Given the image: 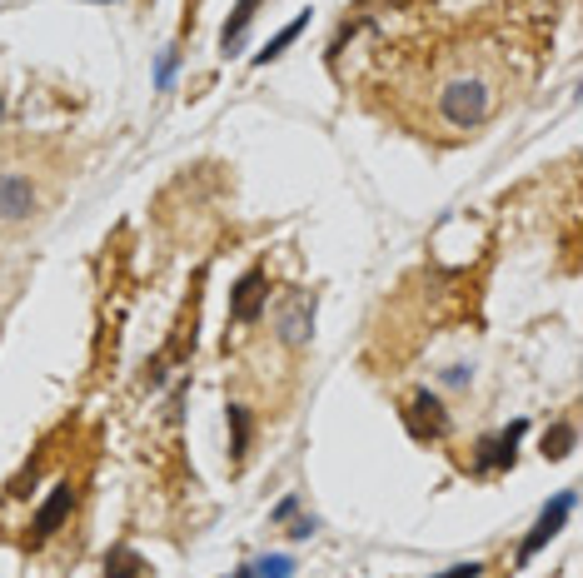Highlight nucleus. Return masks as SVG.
Returning a JSON list of instances; mask_svg holds the SVG:
<instances>
[{
  "label": "nucleus",
  "instance_id": "nucleus-1",
  "mask_svg": "<svg viewBox=\"0 0 583 578\" xmlns=\"http://www.w3.org/2000/svg\"><path fill=\"white\" fill-rule=\"evenodd\" d=\"M439 110H444V120H449L454 130H479V125L489 120V110H494L489 80H479V76L449 80V86L439 90Z\"/></svg>",
  "mask_w": 583,
  "mask_h": 578
},
{
  "label": "nucleus",
  "instance_id": "nucleus-2",
  "mask_svg": "<svg viewBox=\"0 0 583 578\" xmlns=\"http://www.w3.org/2000/svg\"><path fill=\"white\" fill-rule=\"evenodd\" d=\"M568 513H574V493H558V499L548 503L544 513H538L534 533H528V539L518 543V563H528V559H534V553L544 549V543H548V539H554V533H558V529H564V523H568Z\"/></svg>",
  "mask_w": 583,
  "mask_h": 578
},
{
  "label": "nucleus",
  "instance_id": "nucleus-3",
  "mask_svg": "<svg viewBox=\"0 0 583 578\" xmlns=\"http://www.w3.org/2000/svg\"><path fill=\"white\" fill-rule=\"evenodd\" d=\"M36 209V190H30L26 175H0V219L5 225H20Z\"/></svg>",
  "mask_w": 583,
  "mask_h": 578
},
{
  "label": "nucleus",
  "instance_id": "nucleus-4",
  "mask_svg": "<svg viewBox=\"0 0 583 578\" xmlns=\"http://www.w3.org/2000/svg\"><path fill=\"white\" fill-rule=\"evenodd\" d=\"M70 503H76V489H70V479H60L56 489H50V499L40 503L36 523H30V529H36V539H50V533L70 519Z\"/></svg>",
  "mask_w": 583,
  "mask_h": 578
},
{
  "label": "nucleus",
  "instance_id": "nucleus-5",
  "mask_svg": "<svg viewBox=\"0 0 583 578\" xmlns=\"http://www.w3.org/2000/svg\"><path fill=\"white\" fill-rule=\"evenodd\" d=\"M409 429H414V439H439L444 429H449V414H444V404L434 394H414V404H409Z\"/></svg>",
  "mask_w": 583,
  "mask_h": 578
},
{
  "label": "nucleus",
  "instance_id": "nucleus-6",
  "mask_svg": "<svg viewBox=\"0 0 583 578\" xmlns=\"http://www.w3.org/2000/svg\"><path fill=\"white\" fill-rule=\"evenodd\" d=\"M310 324H314V299L310 294H294V299L280 309V340L284 344H304L310 340Z\"/></svg>",
  "mask_w": 583,
  "mask_h": 578
},
{
  "label": "nucleus",
  "instance_id": "nucleus-7",
  "mask_svg": "<svg viewBox=\"0 0 583 578\" xmlns=\"http://www.w3.org/2000/svg\"><path fill=\"white\" fill-rule=\"evenodd\" d=\"M264 294H270V289H264V275H260V269H250V275L235 285V294H230V319L250 324L254 314L264 309Z\"/></svg>",
  "mask_w": 583,
  "mask_h": 578
},
{
  "label": "nucleus",
  "instance_id": "nucleus-8",
  "mask_svg": "<svg viewBox=\"0 0 583 578\" xmlns=\"http://www.w3.org/2000/svg\"><path fill=\"white\" fill-rule=\"evenodd\" d=\"M524 439V424H514L508 434H499V439H489L484 444V454H479V464L489 469V464H514V444Z\"/></svg>",
  "mask_w": 583,
  "mask_h": 578
},
{
  "label": "nucleus",
  "instance_id": "nucleus-9",
  "mask_svg": "<svg viewBox=\"0 0 583 578\" xmlns=\"http://www.w3.org/2000/svg\"><path fill=\"white\" fill-rule=\"evenodd\" d=\"M254 10H260V0H235V15H230V20H225V30H220V46H225V50H235V46H240L245 25L254 20Z\"/></svg>",
  "mask_w": 583,
  "mask_h": 578
},
{
  "label": "nucleus",
  "instance_id": "nucleus-10",
  "mask_svg": "<svg viewBox=\"0 0 583 578\" xmlns=\"http://www.w3.org/2000/svg\"><path fill=\"white\" fill-rule=\"evenodd\" d=\"M304 25H310V10H304V15H300V20H290V25H284V30H280V35H274V40H270V46H264V50H260V56H254V66H270V60H274V56H284V50H290V46H294V40H300V30H304Z\"/></svg>",
  "mask_w": 583,
  "mask_h": 578
},
{
  "label": "nucleus",
  "instance_id": "nucleus-11",
  "mask_svg": "<svg viewBox=\"0 0 583 578\" xmlns=\"http://www.w3.org/2000/svg\"><path fill=\"white\" fill-rule=\"evenodd\" d=\"M105 573L110 578H145V559H135L130 549H115L110 559H105Z\"/></svg>",
  "mask_w": 583,
  "mask_h": 578
},
{
  "label": "nucleus",
  "instance_id": "nucleus-12",
  "mask_svg": "<svg viewBox=\"0 0 583 578\" xmlns=\"http://www.w3.org/2000/svg\"><path fill=\"white\" fill-rule=\"evenodd\" d=\"M568 449H574V429H568V424H558V429H548V434H544V454L548 459H564Z\"/></svg>",
  "mask_w": 583,
  "mask_h": 578
},
{
  "label": "nucleus",
  "instance_id": "nucleus-13",
  "mask_svg": "<svg viewBox=\"0 0 583 578\" xmlns=\"http://www.w3.org/2000/svg\"><path fill=\"white\" fill-rule=\"evenodd\" d=\"M254 578H294V559H284V553L260 559V563H254Z\"/></svg>",
  "mask_w": 583,
  "mask_h": 578
},
{
  "label": "nucleus",
  "instance_id": "nucleus-14",
  "mask_svg": "<svg viewBox=\"0 0 583 578\" xmlns=\"http://www.w3.org/2000/svg\"><path fill=\"white\" fill-rule=\"evenodd\" d=\"M230 429H235V459H240L250 449V419H245V409L230 404Z\"/></svg>",
  "mask_w": 583,
  "mask_h": 578
},
{
  "label": "nucleus",
  "instance_id": "nucleus-15",
  "mask_svg": "<svg viewBox=\"0 0 583 578\" xmlns=\"http://www.w3.org/2000/svg\"><path fill=\"white\" fill-rule=\"evenodd\" d=\"M479 573H484V563L469 559V563H454V569H444V573H434V578H479Z\"/></svg>",
  "mask_w": 583,
  "mask_h": 578
},
{
  "label": "nucleus",
  "instance_id": "nucleus-16",
  "mask_svg": "<svg viewBox=\"0 0 583 578\" xmlns=\"http://www.w3.org/2000/svg\"><path fill=\"white\" fill-rule=\"evenodd\" d=\"M290 533H294V539H310V533H314V519H300V523H294Z\"/></svg>",
  "mask_w": 583,
  "mask_h": 578
},
{
  "label": "nucleus",
  "instance_id": "nucleus-17",
  "mask_svg": "<svg viewBox=\"0 0 583 578\" xmlns=\"http://www.w3.org/2000/svg\"><path fill=\"white\" fill-rule=\"evenodd\" d=\"M235 578H254V569H240V573H235Z\"/></svg>",
  "mask_w": 583,
  "mask_h": 578
},
{
  "label": "nucleus",
  "instance_id": "nucleus-18",
  "mask_svg": "<svg viewBox=\"0 0 583 578\" xmlns=\"http://www.w3.org/2000/svg\"><path fill=\"white\" fill-rule=\"evenodd\" d=\"M105 5H110V0H105Z\"/></svg>",
  "mask_w": 583,
  "mask_h": 578
},
{
  "label": "nucleus",
  "instance_id": "nucleus-19",
  "mask_svg": "<svg viewBox=\"0 0 583 578\" xmlns=\"http://www.w3.org/2000/svg\"><path fill=\"white\" fill-rule=\"evenodd\" d=\"M0 105H5V100H0Z\"/></svg>",
  "mask_w": 583,
  "mask_h": 578
}]
</instances>
